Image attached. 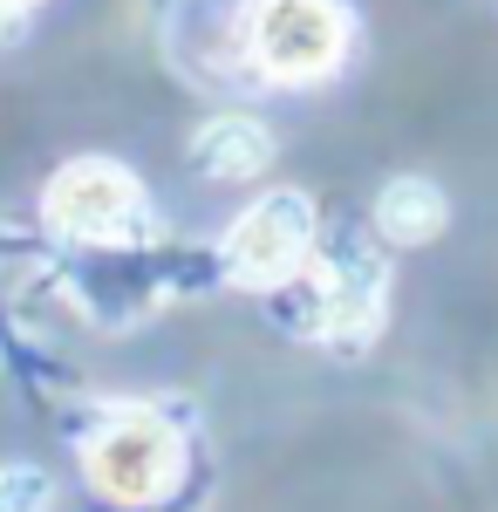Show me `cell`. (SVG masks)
Wrapping results in <instances>:
<instances>
[{
  "label": "cell",
  "mask_w": 498,
  "mask_h": 512,
  "mask_svg": "<svg viewBox=\"0 0 498 512\" xmlns=\"http://www.w3.org/2000/svg\"><path fill=\"white\" fill-rule=\"evenodd\" d=\"M239 48H246L260 82L307 89V82H328L348 62L355 14H348V0H246Z\"/></svg>",
  "instance_id": "obj_1"
},
{
  "label": "cell",
  "mask_w": 498,
  "mask_h": 512,
  "mask_svg": "<svg viewBox=\"0 0 498 512\" xmlns=\"http://www.w3.org/2000/svg\"><path fill=\"white\" fill-rule=\"evenodd\" d=\"M82 478L110 506H157L185 478V437L157 410H116L82 437Z\"/></svg>",
  "instance_id": "obj_2"
},
{
  "label": "cell",
  "mask_w": 498,
  "mask_h": 512,
  "mask_svg": "<svg viewBox=\"0 0 498 512\" xmlns=\"http://www.w3.org/2000/svg\"><path fill=\"white\" fill-rule=\"evenodd\" d=\"M314 233H321V219H314V198L307 192H294V185L260 192L226 226V239H219V274H226L232 287L273 294V287H287V280L307 274Z\"/></svg>",
  "instance_id": "obj_3"
},
{
  "label": "cell",
  "mask_w": 498,
  "mask_h": 512,
  "mask_svg": "<svg viewBox=\"0 0 498 512\" xmlns=\"http://www.w3.org/2000/svg\"><path fill=\"white\" fill-rule=\"evenodd\" d=\"M41 219L76 246H137L151 198L137 185V171H123L116 158H76L41 185Z\"/></svg>",
  "instance_id": "obj_4"
},
{
  "label": "cell",
  "mask_w": 498,
  "mask_h": 512,
  "mask_svg": "<svg viewBox=\"0 0 498 512\" xmlns=\"http://www.w3.org/2000/svg\"><path fill=\"white\" fill-rule=\"evenodd\" d=\"M383 308H389V274L376 253H335L328 267H321V328L348 342V349H362L376 328H383Z\"/></svg>",
  "instance_id": "obj_5"
},
{
  "label": "cell",
  "mask_w": 498,
  "mask_h": 512,
  "mask_svg": "<svg viewBox=\"0 0 498 512\" xmlns=\"http://www.w3.org/2000/svg\"><path fill=\"white\" fill-rule=\"evenodd\" d=\"M273 151H280L273 130L260 117H246V110H219V117H205L192 130V171L212 178V185H253L273 164Z\"/></svg>",
  "instance_id": "obj_6"
},
{
  "label": "cell",
  "mask_w": 498,
  "mask_h": 512,
  "mask_svg": "<svg viewBox=\"0 0 498 512\" xmlns=\"http://www.w3.org/2000/svg\"><path fill=\"white\" fill-rule=\"evenodd\" d=\"M376 233L389 246H430V239L451 226V198L437 178H423V171H403V178H389L383 192H376Z\"/></svg>",
  "instance_id": "obj_7"
},
{
  "label": "cell",
  "mask_w": 498,
  "mask_h": 512,
  "mask_svg": "<svg viewBox=\"0 0 498 512\" xmlns=\"http://www.w3.org/2000/svg\"><path fill=\"white\" fill-rule=\"evenodd\" d=\"M0 512H48V472L0 465Z\"/></svg>",
  "instance_id": "obj_8"
},
{
  "label": "cell",
  "mask_w": 498,
  "mask_h": 512,
  "mask_svg": "<svg viewBox=\"0 0 498 512\" xmlns=\"http://www.w3.org/2000/svg\"><path fill=\"white\" fill-rule=\"evenodd\" d=\"M41 0H0V21H21V14H35Z\"/></svg>",
  "instance_id": "obj_9"
}]
</instances>
